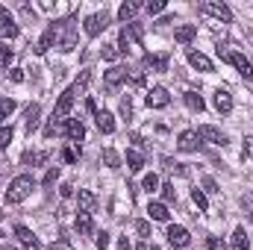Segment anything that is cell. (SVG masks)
I'll list each match as a JSON object with an SVG mask.
<instances>
[{"instance_id":"obj_1","label":"cell","mask_w":253,"mask_h":250,"mask_svg":"<svg viewBox=\"0 0 253 250\" xmlns=\"http://www.w3.org/2000/svg\"><path fill=\"white\" fill-rule=\"evenodd\" d=\"M85 83H88V74H83L74 85H68L62 94H59V100H56V106H53V118H59V121H62V118H68V112L74 109V100H77V94L85 88Z\"/></svg>"},{"instance_id":"obj_2","label":"cell","mask_w":253,"mask_h":250,"mask_svg":"<svg viewBox=\"0 0 253 250\" xmlns=\"http://www.w3.org/2000/svg\"><path fill=\"white\" fill-rule=\"evenodd\" d=\"M33 188H36V180H33L30 174H18V177L9 183V188H6V203H9V206L24 203V200L33 194Z\"/></svg>"},{"instance_id":"obj_3","label":"cell","mask_w":253,"mask_h":250,"mask_svg":"<svg viewBox=\"0 0 253 250\" xmlns=\"http://www.w3.org/2000/svg\"><path fill=\"white\" fill-rule=\"evenodd\" d=\"M53 33H56V47L59 50H74L77 47V30L71 21H53Z\"/></svg>"},{"instance_id":"obj_4","label":"cell","mask_w":253,"mask_h":250,"mask_svg":"<svg viewBox=\"0 0 253 250\" xmlns=\"http://www.w3.org/2000/svg\"><path fill=\"white\" fill-rule=\"evenodd\" d=\"M141 36H144V27L141 24H126L124 30H121V36H118V50L121 53H129L132 47L141 44Z\"/></svg>"},{"instance_id":"obj_5","label":"cell","mask_w":253,"mask_h":250,"mask_svg":"<svg viewBox=\"0 0 253 250\" xmlns=\"http://www.w3.org/2000/svg\"><path fill=\"white\" fill-rule=\"evenodd\" d=\"M221 59H224V62H230V65H236V71H239L245 80H253V65L245 59V53H239V50H224V53H221Z\"/></svg>"},{"instance_id":"obj_6","label":"cell","mask_w":253,"mask_h":250,"mask_svg":"<svg viewBox=\"0 0 253 250\" xmlns=\"http://www.w3.org/2000/svg\"><path fill=\"white\" fill-rule=\"evenodd\" d=\"M200 12H203V15H212V18H218L221 24H230V21H233V12H230V6H227V3H218V0H206V3L200 6Z\"/></svg>"},{"instance_id":"obj_7","label":"cell","mask_w":253,"mask_h":250,"mask_svg":"<svg viewBox=\"0 0 253 250\" xmlns=\"http://www.w3.org/2000/svg\"><path fill=\"white\" fill-rule=\"evenodd\" d=\"M83 27H85V36H88V39H97V36L109 27V15H106V12H94V15L85 18Z\"/></svg>"},{"instance_id":"obj_8","label":"cell","mask_w":253,"mask_h":250,"mask_svg":"<svg viewBox=\"0 0 253 250\" xmlns=\"http://www.w3.org/2000/svg\"><path fill=\"white\" fill-rule=\"evenodd\" d=\"M168 103H171V94H168L165 85H153V88L147 91V106H150V109H165Z\"/></svg>"},{"instance_id":"obj_9","label":"cell","mask_w":253,"mask_h":250,"mask_svg":"<svg viewBox=\"0 0 253 250\" xmlns=\"http://www.w3.org/2000/svg\"><path fill=\"white\" fill-rule=\"evenodd\" d=\"M194 132H197V138H203V141H209V144H221V147L227 144V135H224V132H221L218 126H212V124L197 126Z\"/></svg>"},{"instance_id":"obj_10","label":"cell","mask_w":253,"mask_h":250,"mask_svg":"<svg viewBox=\"0 0 253 250\" xmlns=\"http://www.w3.org/2000/svg\"><path fill=\"white\" fill-rule=\"evenodd\" d=\"M124 80H126V68L115 65V68H109V71H106V77H103V85H106V91H115V88H118Z\"/></svg>"},{"instance_id":"obj_11","label":"cell","mask_w":253,"mask_h":250,"mask_svg":"<svg viewBox=\"0 0 253 250\" xmlns=\"http://www.w3.org/2000/svg\"><path fill=\"white\" fill-rule=\"evenodd\" d=\"M15 236H18V242H21V245H24L27 250H42V242L33 236V230H30V227L18 224V227H15Z\"/></svg>"},{"instance_id":"obj_12","label":"cell","mask_w":253,"mask_h":250,"mask_svg":"<svg viewBox=\"0 0 253 250\" xmlns=\"http://www.w3.org/2000/svg\"><path fill=\"white\" fill-rule=\"evenodd\" d=\"M165 236H168V245H171V248H186V245L191 242V236H189L186 227H168Z\"/></svg>"},{"instance_id":"obj_13","label":"cell","mask_w":253,"mask_h":250,"mask_svg":"<svg viewBox=\"0 0 253 250\" xmlns=\"http://www.w3.org/2000/svg\"><path fill=\"white\" fill-rule=\"evenodd\" d=\"M177 147H180L183 153H194V150L200 147L197 132H194V129H183V132H180V138H177Z\"/></svg>"},{"instance_id":"obj_14","label":"cell","mask_w":253,"mask_h":250,"mask_svg":"<svg viewBox=\"0 0 253 250\" xmlns=\"http://www.w3.org/2000/svg\"><path fill=\"white\" fill-rule=\"evenodd\" d=\"M65 135L71 138V144H80V141L85 138V126H83V121L68 118V121H65Z\"/></svg>"},{"instance_id":"obj_15","label":"cell","mask_w":253,"mask_h":250,"mask_svg":"<svg viewBox=\"0 0 253 250\" xmlns=\"http://www.w3.org/2000/svg\"><path fill=\"white\" fill-rule=\"evenodd\" d=\"M212 103H215V109H218L221 115L233 112V94H230L227 88H218V91H215V97H212Z\"/></svg>"},{"instance_id":"obj_16","label":"cell","mask_w":253,"mask_h":250,"mask_svg":"<svg viewBox=\"0 0 253 250\" xmlns=\"http://www.w3.org/2000/svg\"><path fill=\"white\" fill-rule=\"evenodd\" d=\"M144 9V3H135V0H126V3H121V9H118V21H132L138 12Z\"/></svg>"},{"instance_id":"obj_17","label":"cell","mask_w":253,"mask_h":250,"mask_svg":"<svg viewBox=\"0 0 253 250\" xmlns=\"http://www.w3.org/2000/svg\"><path fill=\"white\" fill-rule=\"evenodd\" d=\"M77 203H80V212H94V206H97V197L88 191V188H80V194H77Z\"/></svg>"},{"instance_id":"obj_18","label":"cell","mask_w":253,"mask_h":250,"mask_svg":"<svg viewBox=\"0 0 253 250\" xmlns=\"http://www.w3.org/2000/svg\"><path fill=\"white\" fill-rule=\"evenodd\" d=\"M144 65H147L150 71H156V74H165V71H168V56H165V53H153V56L147 53V56H144Z\"/></svg>"},{"instance_id":"obj_19","label":"cell","mask_w":253,"mask_h":250,"mask_svg":"<svg viewBox=\"0 0 253 250\" xmlns=\"http://www.w3.org/2000/svg\"><path fill=\"white\" fill-rule=\"evenodd\" d=\"M147 215H150V221H168V218H171V212H168V206H165L162 200H153V203L147 206Z\"/></svg>"},{"instance_id":"obj_20","label":"cell","mask_w":253,"mask_h":250,"mask_svg":"<svg viewBox=\"0 0 253 250\" xmlns=\"http://www.w3.org/2000/svg\"><path fill=\"white\" fill-rule=\"evenodd\" d=\"M194 36H197V27H194V24H183V27L174 30V42H180V44L194 42Z\"/></svg>"},{"instance_id":"obj_21","label":"cell","mask_w":253,"mask_h":250,"mask_svg":"<svg viewBox=\"0 0 253 250\" xmlns=\"http://www.w3.org/2000/svg\"><path fill=\"white\" fill-rule=\"evenodd\" d=\"M189 65L191 68H197V71H203V74L212 71V59L203 56V53H197V50H189Z\"/></svg>"},{"instance_id":"obj_22","label":"cell","mask_w":253,"mask_h":250,"mask_svg":"<svg viewBox=\"0 0 253 250\" xmlns=\"http://www.w3.org/2000/svg\"><path fill=\"white\" fill-rule=\"evenodd\" d=\"M53 42H56V33H53V24H50V27L44 30V36L39 39V44H36V53H39V56H44V53L50 50V44H53Z\"/></svg>"},{"instance_id":"obj_23","label":"cell","mask_w":253,"mask_h":250,"mask_svg":"<svg viewBox=\"0 0 253 250\" xmlns=\"http://www.w3.org/2000/svg\"><path fill=\"white\" fill-rule=\"evenodd\" d=\"M94 124H97L100 132H106V135H112V132H115V118H112L109 112H97V115H94Z\"/></svg>"},{"instance_id":"obj_24","label":"cell","mask_w":253,"mask_h":250,"mask_svg":"<svg viewBox=\"0 0 253 250\" xmlns=\"http://www.w3.org/2000/svg\"><path fill=\"white\" fill-rule=\"evenodd\" d=\"M126 165H129V171H141L144 168V153L135 150V147H129L126 150Z\"/></svg>"},{"instance_id":"obj_25","label":"cell","mask_w":253,"mask_h":250,"mask_svg":"<svg viewBox=\"0 0 253 250\" xmlns=\"http://www.w3.org/2000/svg\"><path fill=\"white\" fill-rule=\"evenodd\" d=\"M74 227H77V233H83V236L94 233V224H91V215H88V212H80L77 221H74Z\"/></svg>"},{"instance_id":"obj_26","label":"cell","mask_w":253,"mask_h":250,"mask_svg":"<svg viewBox=\"0 0 253 250\" xmlns=\"http://www.w3.org/2000/svg\"><path fill=\"white\" fill-rule=\"evenodd\" d=\"M39 118H42V106H39V103H33V106L27 109V132H30V135L36 132V126H39Z\"/></svg>"},{"instance_id":"obj_27","label":"cell","mask_w":253,"mask_h":250,"mask_svg":"<svg viewBox=\"0 0 253 250\" xmlns=\"http://www.w3.org/2000/svg\"><path fill=\"white\" fill-rule=\"evenodd\" d=\"M100 162H103L106 168H121V156H118V150H112V147H106V150L100 153Z\"/></svg>"},{"instance_id":"obj_28","label":"cell","mask_w":253,"mask_h":250,"mask_svg":"<svg viewBox=\"0 0 253 250\" xmlns=\"http://www.w3.org/2000/svg\"><path fill=\"white\" fill-rule=\"evenodd\" d=\"M183 100H186V106H189L191 112H203V106H206V103H203V97H200L197 91H186V94H183Z\"/></svg>"},{"instance_id":"obj_29","label":"cell","mask_w":253,"mask_h":250,"mask_svg":"<svg viewBox=\"0 0 253 250\" xmlns=\"http://www.w3.org/2000/svg\"><path fill=\"white\" fill-rule=\"evenodd\" d=\"M233 250H251V242L245 236V227H236L233 230Z\"/></svg>"},{"instance_id":"obj_30","label":"cell","mask_w":253,"mask_h":250,"mask_svg":"<svg viewBox=\"0 0 253 250\" xmlns=\"http://www.w3.org/2000/svg\"><path fill=\"white\" fill-rule=\"evenodd\" d=\"M47 156H50L47 150H27V153H24V165H42Z\"/></svg>"},{"instance_id":"obj_31","label":"cell","mask_w":253,"mask_h":250,"mask_svg":"<svg viewBox=\"0 0 253 250\" xmlns=\"http://www.w3.org/2000/svg\"><path fill=\"white\" fill-rule=\"evenodd\" d=\"M18 33H21V30H18V24H15V21L0 24V36H3V39H18Z\"/></svg>"},{"instance_id":"obj_32","label":"cell","mask_w":253,"mask_h":250,"mask_svg":"<svg viewBox=\"0 0 253 250\" xmlns=\"http://www.w3.org/2000/svg\"><path fill=\"white\" fill-rule=\"evenodd\" d=\"M12 59H15V50L3 42V44H0V68H9V62H12Z\"/></svg>"},{"instance_id":"obj_33","label":"cell","mask_w":253,"mask_h":250,"mask_svg":"<svg viewBox=\"0 0 253 250\" xmlns=\"http://www.w3.org/2000/svg\"><path fill=\"white\" fill-rule=\"evenodd\" d=\"M191 200H194V206H197L200 212H206V206H209V200H206V194H203L200 188H191Z\"/></svg>"},{"instance_id":"obj_34","label":"cell","mask_w":253,"mask_h":250,"mask_svg":"<svg viewBox=\"0 0 253 250\" xmlns=\"http://www.w3.org/2000/svg\"><path fill=\"white\" fill-rule=\"evenodd\" d=\"M62 159L74 165V162L80 159V144H71V147H65V150H62Z\"/></svg>"},{"instance_id":"obj_35","label":"cell","mask_w":253,"mask_h":250,"mask_svg":"<svg viewBox=\"0 0 253 250\" xmlns=\"http://www.w3.org/2000/svg\"><path fill=\"white\" fill-rule=\"evenodd\" d=\"M59 129H62V121L50 115V121H47V126H44V135H47V138H53V135H56Z\"/></svg>"},{"instance_id":"obj_36","label":"cell","mask_w":253,"mask_h":250,"mask_svg":"<svg viewBox=\"0 0 253 250\" xmlns=\"http://www.w3.org/2000/svg\"><path fill=\"white\" fill-rule=\"evenodd\" d=\"M118 53H121V50H118V44H103V53H100V56H103L106 62H115V59H118Z\"/></svg>"},{"instance_id":"obj_37","label":"cell","mask_w":253,"mask_h":250,"mask_svg":"<svg viewBox=\"0 0 253 250\" xmlns=\"http://www.w3.org/2000/svg\"><path fill=\"white\" fill-rule=\"evenodd\" d=\"M12 135H15V129H12V126H0V150H6V147H9Z\"/></svg>"},{"instance_id":"obj_38","label":"cell","mask_w":253,"mask_h":250,"mask_svg":"<svg viewBox=\"0 0 253 250\" xmlns=\"http://www.w3.org/2000/svg\"><path fill=\"white\" fill-rule=\"evenodd\" d=\"M174 200H177V191H174L171 183H165V186H162V203L168 206V203H174Z\"/></svg>"},{"instance_id":"obj_39","label":"cell","mask_w":253,"mask_h":250,"mask_svg":"<svg viewBox=\"0 0 253 250\" xmlns=\"http://www.w3.org/2000/svg\"><path fill=\"white\" fill-rule=\"evenodd\" d=\"M141 188H144L147 194H150V191H156V188H159V177H156V174H147V177H144V183H141Z\"/></svg>"},{"instance_id":"obj_40","label":"cell","mask_w":253,"mask_h":250,"mask_svg":"<svg viewBox=\"0 0 253 250\" xmlns=\"http://www.w3.org/2000/svg\"><path fill=\"white\" fill-rule=\"evenodd\" d=\"M118 112H121V118H124V121H129V118H132V100H129V97H124V100H121Z\"/></svg>"},{"instance_id":"obj_41","label":"cell","mask_w":253,"mask_h":250,"mask_svg":"<svg viewBox=\"0 0 253 250\" xmlns=\"http://www.w3.org/2000/svg\"><path fill=\"white\" fill-rule=\"evenodd\" d=\"M56 180H59V168H50V171L44 174V180H42V186H44V188H50L53 183H56Z\"/></svg>"},{"instance_id":"obj_42","label":"cell","mask_w":253,"mask_h":250,"mask_svg":"<svg viewBox=\"0 0 253 250\" xmlns=\"http://www.w3.org/2000/svg\"><path fill=\"white\" fill-rule=\"evenodd\" d=\"M206 250H230V248H227L218 236H209V239H206Z\"/></svg>"},{"instance_id":"obj_43","label":"cell","mask_w":253,"mask_h":250,"mask_svg":"<svg viewBox=\"0 0 253 250\" xmlns=\"http://www.w3.org/2000/svg\"><path fill=\"white\" fill-rule=\"evenodd\" d=\"M0 112L3 115H12L15 112V100L12 97H0Z\"/></svg>"},{"instance_id":"obj_44","label":"cell","mask_w":253,"mask_h":250,"mask_svg":"<svg viewBox=\"0 0 253 250\" xmlns=\"http://www.w3.org/2000/svg\"><path fill=\"white\" fill-rule=\"evenodd\" d=\"M144 9H147L150 15H159V12L165 9V0H153V3H144Z\"/></svg>"},{"instance_id":"obj_45","label":"cell","mask_w":253,"mask_h":250,"mask_svg":"<svg viewBox=\"0 0 253 250\" xmlns=\"http://www.w3.org/2000/svg\"><path fill=\"white\" fill-rule=\"evenodd\" d=\"M135 233L144 236V239H150V224L147 221H135Z\"/></svg>"},{"instance_id":"obj_46","label":"cell","mask_w":253,"mask_h":250,"mask_svg":"<svg viewBox=\"0 0 253 250\" xmlns=\"http://www.w3.org/2000/svg\"><path fill=\"white\" fill-rule=\"evenodd\" d=\"M203 188H206L209 194H218V191H221V188H218V183H215L212 177H203Z\"/></svg>"},{"instance_id":"obj_47","label":"cell","mask_w":253,"mask_h":250,"mask_svg":"<svg viewBox=\"0 0 253 250\" xmlns=\"http://www.w3.org/2000/svg\"><path fill=\"white\" fill-rule=\"evenodd\" d=\"M126 77H129L135 85H144V74H141V71H135V68H132V71H126Z\"/></svg>"},{"instance_id":"obj_48","label":"cell","mask_w":253,"mask_h":250,"mask_svg":"<svg viewBox=\"0 0 253 250\" xmlns=\"http://www.w3.org/2000/svg\"><path fill=\"white\" fill-rule=\"evenodd\" d=\"M242 153H245V156L253 162V135H248V138H245V147H242Z\"/></svg>"},{"instance_id":"obj_49","label":"cell","mask_w":253,"mask_h":250,"mask_svg":"<svg viewBox=\"0 0 253 250\" xmlns=\"http://www.w3.org/2000/svg\"><path fill=\"white\" fill-rule=\"evenodd\" d=\"M9 80L12 83H24V71L21 68H9Z\"/></svg>"},{"instance_id":"obj_50","label":"cell","mask_w":253,"mask_h":250,"mask_svg":"<svg viewBox=\"0 0 253 250\" xmlns=\"http://www.w3.org/2000/svg\"><path fill=\"white\" fill-rule=\"evenodd\" d=\"M97 248H100V250L109 248V233H106V230H103V233H97Z\"/></svg>"},{"instance_id":"obj_51","label":"cell","mask_w":253,"mask_h":250,"mask_svg":"<svg viewBox=\"0 0 253 250\" xmlns=\"http://www.w3.org/2000/svg\"><path fill=\"white\" fill-rule=\"evenodd\" d=\"M47 250H74V248H71L68 242H53V245H50Z\"/></svg>"},{"instance_id":"obj_52","label":"cell","mask_w":253,"mask_h":250,"mask_svg":"<svg viewBox=\"0 0 253 250\" xmlns=\"http://www.w3.org/2000/svg\"><path fill=\"white\" fill-rule=\"evenodd\" d=\"M59 191H62V197H71V194H74V186H71V183H62Z\"/></svg>"},{"instance_id":"obj_53","label":"cell","mask_w":253,"mask_h":250,"mask_svg":"<svg viewBox=\"0 0 253 250\" xmlns=\"http://www.w3.org/2000/svg\"><path fill=\"white\" fill-rule=\"evenodd\" d=\"M85 109H88V112H94V115H97V103H94V100H91V97H88V100H85Z\"/></svg>"},{"instance_id":"obj_54","label":"cell","mask_w":253,"mask_h":250,"mask_svg":"<svg viewBox=\"0 0 253 250\" xmlns=\"http://www.w3.org/2000/svg\"><path fill=\"white\" fill-rule=\"evenodd\" d=\"M0 21H3V24H6V21H12V18H9V9H6V6H0Z\"/></svg>"},{"instance_id":"obj_55","label":"cell","mask_w":253,"mask_h":250,"mask_svg":"<svg viewBox=\"0 0 253 250\" xmlns=\"http://www.w3.org/2000/svg\"><path fill=\"white\" fill-rule=\"evenodd\" d=\"M118 250H132V248H129V245H126V239H124V236L118 239Z\"/></svg>"},{"instance_id":"obj_56","label":"cell","mask_w":253,"mask_h":250,"mask_svg":"<svg viewBox=\"0 0 253 250\" xmlns=\"http://www.w3.org/2000/svg\"><path fill=\"white\" fill-rule=\"evenodd\" d=\"M0 250H18V248H12V245H0Z\"/></svg>"},{"instance_id":"obj_57","label":"cell","mask_w":253,"mask_h":250,"mask_svg":"<svg viewBox=\"0 0 253 250\" xmlns=\"http://www.w3.org/2000/svg\"><path fill=\"white\" fill-rule=\"evenodd\" d=\"M135 250H150V248H147V245H144V242H141V245H138V248H135Z\"/></svg>"},{"instance_id":"obj_58","label":"cell","mask_w":253,"mask_h":250,"mask_svg":"<svg viewBox=\"0 0 253 250\" xmlns=\"http://www.w3.org/2000/svg\"><path fill=\"white\" fill-rule=\"evenodd\" d=\"M6 118H9V115H3V112H0V126H3V121H6Z\"/></svg>"},{"instance_id":"obj_59","label":"cell","mask_w":253,"mask_h":250,"mask_svg":"<svg viewBox=\"0 0 253 250\" xmlns=\"http://www.w3.org/2000/svg\"><path fill=\"white\" fill-rule=\"evenodd\" d=\"M0 221H3V212H0Z\"/></svg>"},{"instance_id":"obj_60","label":"cell","mask_w":253,"mask_h":250,"mask_svg":"<svg viewBox=\"0 0 253 250\" xmlns=\"http://www.w3.org/2000/svg\"><path fill=\"white\" fill-rule=\"evenodd\" d=\"M150 250H159V248H150Z\"/></svg>"}]
</instances>
